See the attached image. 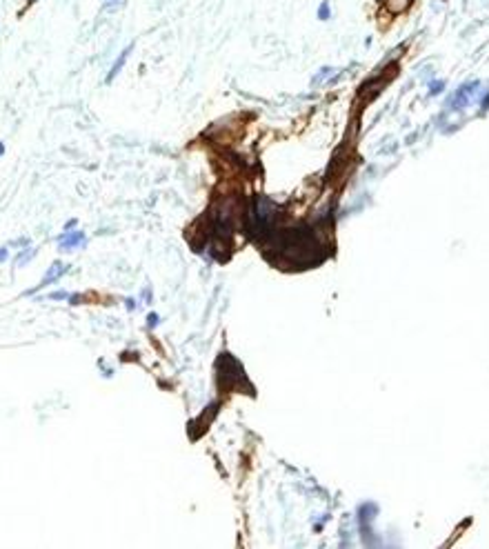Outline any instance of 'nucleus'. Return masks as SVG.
<instances>
[{"label": "nucleus", "mask_w": 489, "mask_h": 549, "mask_svg": "<svg viewBox=\"0 0 489 549\" xmlns=\"http://www.w3.org/2000/svg\"><path fill=\"white\" fill-rule=\"evenodd\" d=\"M249 221H252V229L256 234L269 229V225L274 223V207L265 196H258L254 200V205L249 207Z\"/></svg>", "instance_id": "1"}, {"label": "nucleus", "mask_w": 489, "mask_h": 549, "mask_svg": "<svg viewBox=\"0 0 489 549\" xmlns=\"http://www.w3.org/2000/svg\"><path fill=\"white\" fill-rule=\"evenodd\" d=\"M67 271H69V265H65V262H60V260L51 262V265H49V269H47V273L42 276L40 285H36V287H34V289H29V291H24V296H32V294H36V291H40L42 287H47V285L56 283V280L63 278Z\"/></svg>", "instance_id": "2"}, {"label": "nucleus", "mask_w": 489, "mask_h": 549, "mask_svg": "<svg viewBox=\"0 0 489 549\" xmlns=\"http://www.w3.org/2000/svg\"><path fill=\"white\" fill-rule=\"evenodd\" d=\"M85 240H87V236H85V231H80V229L63 231V234L56 238L60 252H73V249L83 247V245H85Z\"/></svg>", "instance_id": "3"}, {"label": "nucleus", "mask_w": 489, "mask_h": 549, "mask_svg": "<svg viewBox=\"0 0 489 549\" xmlns=\"http://www.w3.org/2000/svg\"><path fill=\"white\" fill-rule=\"evenodd\" d=\"M131 51H133V42H129V45H127L125 49L118 53V58H116V63L112 65V69H109V74H107V83H112L114 78L120 74V69L125 67V63H127V58H129V53H131Z\"/></svg>", "instance_id": "4"}, {"label": "nucleus", "mask_w": 489, "mask_h": 549, "mask_svg": "<svg viewBox=\"0 0 489 549\" xmlns=\"http://www.w3.org/2000/svg\"><path fill=\"white\" fill-rule=\"evenodd\" d=\"M36 252H38V249H34L32 245L24 247V249H20V254L16 256V267H24V265H27V262L36 256Z\"/></svg>", "instance_id": "5"}, {"label": "nucleus", "mask_w": 489, "mask_h": 549, "mask_svg": "<svg viewBox=\"0 0 489 549\" xmlns=\"http://www.w3.org/2000/svg\"><path fill=\"white\" fill-rule=\"evenodd\" d=\"M385 5H387V9L391 14H402V11L412 5V0H385Z\"/></svg>", "instance_id": "6"}, {"label": "nucleus", "mask_w": 489, "mask_h": 549, "mask_svg": "<svg viewBox=\"0 0 489 549\" xmlns=\"http://www.w3.org/2000/svg\"><path fill=\"white\" fill-rule=\"evenodd\" d=\"M316 16L320 18V20H329V18H332V5H329V0H320V5H318V9H316Z\"/></svg>", "instance_id": "7"}, {"label": "nucleus", "mask_w": 489, "mask_h": 549, "mask_svg": "<svg viewBox=\"0 0 489 549\" xmlns=\"http://www.w3.org/2000/svg\"><path fill=\"white\" fill-rule=\"evenodd\" d=\"M334 71H336V69H334V67H322V69H320V71H318V74L314 76V80H311V85H314V87H316V85H320V83H325V80H327V78H329V76H332V74H334Z\"/></svg>", "instance_id": "8"}, {"label": "nucleus", "mask_w": 489, "mask_h": 549, "mask_svg": "<svg viewBox=\"0 0 489 549\" xmlns=\"http://www.w3.org/2000/svg\"><path fill=\"white\" fill-rule=\"evenodd\" d=\"M45 298L47 300H67L69 294H67V291H51V294H47Z\"/></svg>", "instance_id": "9"}, {"label": "nucleus", "mask_w": 489, "mask_h": 549, "mask_svg": "<svg viewBox=\"0 0 489 549\" xmlns=\"http://www.w3.org/2000/svg\"><path fill=\"white\" fill-rule=\"evenodd\" d=\"M445 89V83L443 80H436V83H431L429 85V96H438L440 91Z\"/></svg>", "instance_id": "10"}, {"label": "nucleus", "mask_w": 489, "mask_h": 549, "mask_svg": "<svg viewBox=\"0 0 489 549\" xmlns=\"http://www.w3.org/2000/svg\"><path fill=\"white\" fill-rule=\"evenodd\" d=\"M120 5H122V0H105L107 9H116V7H120Z\"/></svg>", "instance_id": "11"}, {"label": "nucleus", "mask_w": 489, "mask_h": 549, "mask_svg": "<svg viewBox=\"0 0 489 549\" xmlns=\"http://www.w3.org/2000/svg\"><path fill=\"white\" fill-rule=\"evenodd\" d=\"M78 227V221L76 218H71V221H67L65 223V231H71V229H76Z\"/></svg>", "instance_id": "12"}, {"label": "nucleus", "mask_w": 489, "mask_h": 549, "mask_svg": "<svg viewBox=\"0 0 489 549\" xmlns=\"http://www.w3.org/2000/svg\"><path fill=\"white\" fill-rule=\"evenodd\" d=\"M147 325H149V327H156V325H158V316H156V314H149V316H147Z\"/></svg>", "instance_id": "13"}, {"label": "nucleus", "mask_w": 489, "mask_h": 549, "mask_svg": "<svg viewBox=\"0 0 489 549\" xmlns=\"http://www.w3.org/2000/svg\"><path fill=\"white\" fill-rule=\"evenodd\" d=\"M67 300H69L71 305H80V300H83V296H80V294H73V296L69 294V298H67Z\"/></svg>", "instance_id": "14"}, {"label": "nucleus", "mask_w": 489, "mask_h": 549, "mask_svg": "<svg viewBox=\"0 0 489 549\" xmlns=\"http://www.w3.org/2000/svg\"><path fill=\"white\" fill-rule=\"evenodd\" d=\"M9 260V249L7 247H0V262Z\"/></svg>", "instance_id": "15"}, {"label": "nucleus", "mask_w": 489, "mask_h": 549, "mask_svg": "<svg viewBox=\"0 0 489 549\" xmlns=\"http://www.w3.org/2000/svg\"><path fill=\"white\" fill-rule=\"evenodd\" d=\"M14 245L16 247H29V238H18V240H14Z\"/></svg>", "instance_id": "16"}, {"label": "nucleus", "mask_w": 489, "mask_h": 549, "mask_svg": "<svg viewBox=\"0 0 489 549\" xmlns=\"http://www.w3.org/2000/svg\"><path fill=\"white\" fill-rule=\"evenodd\" d=\"M5 156V143H0V158Z\"/></svg>", "instance_id": "17"}]
</instances>
